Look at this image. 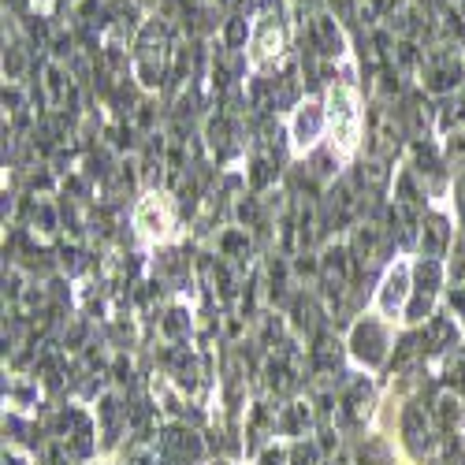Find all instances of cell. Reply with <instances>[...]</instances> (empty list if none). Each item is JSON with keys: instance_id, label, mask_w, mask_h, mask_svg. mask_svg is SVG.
I'll return each mask as SVG.
<instances>
[{"instance_id": "6da1fadb", "label": "cell", "mask_w": 465, "mask_h": 465, "mask_svg": "<svg viewBox=\"0 0 465 465\" xmlns=\"http://www.w3.org/2000/svg\"><path fill=\"white\" fill-rule=\"evenodd\" d=\"M331 124L335 127V138L342 149H351L354 145V124H358V108H354V97L346 94V90H335L331 94Z\"/></svg>"}, {"instance_id": "7a4b0ae2", "label": "cell", "mask_w": 465, "mask_h": 465, "mask_svg": "<svg viewBox=\"0 0 465 465\" xmlns=\"http://www.w3.org/2000/svg\"><path fill=\"white\" fill-rule=\"evenodd\" d=\"M383 346H387V339H383V328L380 324H372V321L358 324V331H354V354L365 365H376L383 358Z\"/></svg>"}, {"instance_id": "3957f363", "label": "cell", "mask_w": 465, "mask_h": 465, "mask_svg": "<svg viewBox=\"0 0 465 465\" xmlns=\"http://www.w3.org/2000/svg\"><path fill=\"white\" fill-rule=\"evenodd\" d=\"M321 124H324V115L317 104H305L298 115H294V142L298 145H313L317 134H321Z\"/></svg>"}, {"instance_id": "277c9868", "label": "cell", "mask_w": 465, "mask_h": 465, "mask_svg": "<svg viewBox=\"0 0 465 465\" xmlns=\"http://www.w3.org/2000/svg\"><path fill=\"white\" fill-rule=\"evenodd\" d=\"M406 291H410V283H406V268H395V272H387L383 291H380L383 313H395V309L406 302Z\"/></svg>"}, {"instance_id": "5b68a950", "label": "cell", "mask_w": 465, "mask_h": 465, "mask_svg": "<svg viewBox=\"0 0 465 465\" xmlns=\"http://www.w3.org/2000/svg\"><path fill=\"white\" fill-rule=\"evenodd\" d=\"M164 223H168V216L157 205V193H153V198H145L142 209H138V227L145 231V235H164Z\"/></svg>"}, {"instance_id": "8992f818", "label": "cell", "mask_w": 465, "mask_h": 465, "mask_svg": "<svg viewBox=\"0 0 465 465\" xmlns=\"http://www.w3.org/2000/svg\"><path fill=\"white\" fill-rule=\"evenodd\" d=\"M420 246H424V253H429V257H440L443 246H447V220L432 216L429 220V239H420Z\"/></svg>"}, {"instance_id": "52a82bcc", "label": "cell", "mask_w": 465, "mask_h": 465, "mask_svg": "<svg viewBox=\"0 0 465 465\" xmlns=\"http://www.w3.org/2000/svg\"><path fill=\"white\" fill-rule=\"evenodd\" d=\"M227 37H231V45H239L242 37H246V19H235V23H231V26H227Z\"/></svg>"}, {"instance_id": "ba28073f", "label": "cell", "mask_w": 465, "mask_h": 465, "mask_svg": "<svg viewBox=\"0 0 465 465\" xmlns=\"http://www.w3.org/2000/svg\"><path fill=\"white\" fill-rule=\"evenodd\" d=\"M5 465H23V458L19 454H5Z\"/></svg>"}]
</instances>
